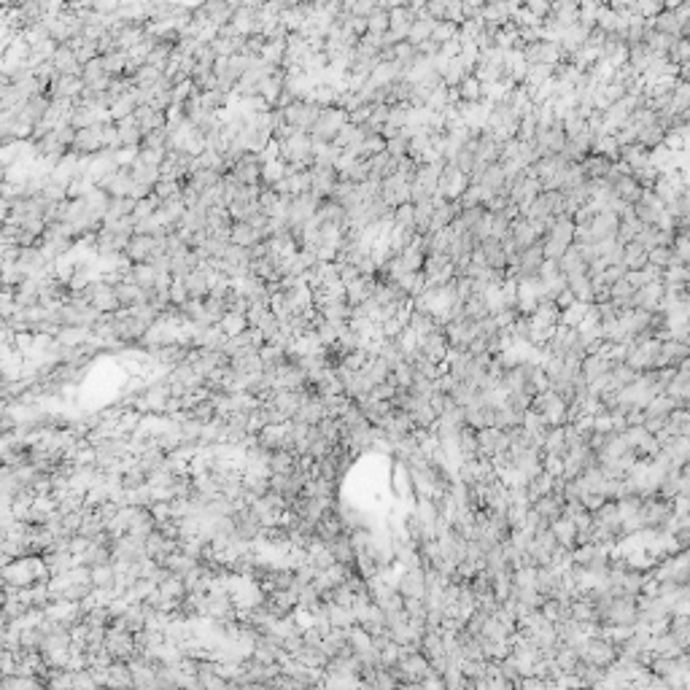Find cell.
Segmentation results:
<instances>
[{
	"instance_id": "21",
	"label": "cell",
	"mask_w": 690,
	"mask_h": 690,
	"mask_svg": "<svg viewBox=\"0 0 690 690\" xmlns=\"http://www.w3.org/2000/svg\"><path fill=\"white\" fill-rule=\"evenodd\" d=\"M394 173H397V157H391L388 151H378L369 157V178L372 181H383Z\"/></svg>"
},
{
	"instance_id": "59",
	"label": "cell",
	"mask_w": 690,
	"mask_h": 690,
	"mask_svg": "<svg viewBox=\"0 0 690 690\" xmlns=\"http://www.w3.org/2000/svg\"><path fill=\"white\" fill-rule=\"evenodd\" d=\"M674 54H677V57H690V41L674 43Z\"/></svg>"
},
{
	"instance_id": "56",
	"label": "cell",
	"mask_w": 690,
	"mask_h": 690,
	"mask_svg": "<svg viewBox=\"0 0 690 690\" xmlns=\"http://www.w3.org/2000/svg\"><path fill=\"white\" fill-rule=\"evenodd\" d=\"M151 515L157 518V523L173 518V502H154V505H151Z\"/></svg>"
},
{
	"instance_id": "40",
	"label": "cell",
	"mask_w": 690,
	"mask_h": 690,
	"mask_svg": "<svg viewBox=\"0 0 690 690\" xmlns=\"http://www.w3.org/2000/svg\"><path fill=\"white\" fill-rule=\"evenodd\" d=\"M135 205L138 200L135 197H130V194H124V197H111V203H108V210H105V219H119V216H130L132 210H135ZM102 219V222H105Z\"/></svg>"
},
{
	"instance_id": "37",
	"label": "cell",
	"mask_w": 690,
	"mask_h": 690,
	"mask_svg": "<svg viewBox=\"0 0 690 690\" xmlns=\"http://www.w3.org/2000/svg\"><path fill=\"white\" fill-rule=\"evenodd\" d=\"M259 437V443L264 447H270V450H275V447H284L286 443V424H267V427L256 434Z\"/></svg>"
},
{
	"instance_id": "24",
	"label": "cell",
	"mask_w": 690,
	"mask_h": 690,
	"mask_svg": "<svg viewBox=\"0 0 690 690\" xmlns=\"http://www.w3.org/2000/svg\"><path fill=\"white\" fill-rule=\"evenodd\" d=\"M116 297H119L122 307H135V305L141 302H148V291L141 289L138 284H130V281H119L116 284Z\"/></svg>"
},
{
	"instance_id": "31",
	"label": "cell",
	"mask_w": 690,
	"mask_h": 690,
	"mask_svg": "<svg viewBox=\"0 0 690 690\" xmlns=\"http://www.w3.org/2000/svg\"><path fill=\"white\" fill-rule=\"evenodd\" d=\"M108 688H135V677L127 661H114L111 664V680Z\"/></svg>"
},
{
	"instance_id": "55",
	"label": "cell",
	"mask_w": 690,
	"mask_h": 690,
	"mask_svg": "<svg viewBox=\"0 0 690 690\" xmlns=\"http://www.w3.org/2000/svg\"><path fill=\"white\" fill-rule=\"evenodd\" d=\"M526 3V8L531 11V14H537L539 20L542 17H548L550 11H553V0H523Z\"/></svg>"
},
{
	"instance_id": "41",
	"label": "cell",
	"mask_w": 690,
	"mask_h": 690,
	"mask_svg": "<svg viewBox=\"0 0 690 690\" xmlns=\"http://www.w3.org/2000/svg\"><path fill=\"white\" fill-rule=\"evenodd\" d=\"M92 583H95V588H114L116 585L114 561L111 564H100V567H92Z\"/></svg>"
},
{
	"instance_id": "46",
	"label": "cell",
	"mask_w": 690,
	"mask_h": 690,
	"mask_svg": "<svg viewBox=\"0 0 690 690\" xmlns=\"http://www.w3.org/2000/svg\"><path fill=\"white\" fill-rule=\"evenodd\" d=\"M122 483H124V488H130V491H135V488H143V486H148V475L143 472L141 467H138V461L132 464V467L127 469L122 475Z\"/></svg>"
},
{
	"instance_id": "1",
	"label": "cell",
	"mask_w": 690,
	"mask_h": 690,
	"mask_svg": "<svg viewBox=\"0 0 690 690\" xmlns=\"http://www.w3.org/2000/svg\"><path fill=\"white\" fill-rule=\"evenodd\" d=\"M345 124H348V111L340 105H326L310 127V138L316 143H335V138L340 135Z\"/></svg>"
},
{
	"instance_id": "34",
	"label": "cell",
	"mask_w": 690,
	"mask_h": 690,
	"mask_svg": "<svg viewBox=\"0 0 690 690\" xmlns=\"http://www.w3.org/2000/svg\"><path fill=\"white\" fill-rule=\"evenodd\" d=\"M297 469V453L289 447H275L270 456V472H294Z\"/></svg>"
},
{
	"instance_id": "5",
	"label": "cell",
	"mask_w": 690,
	"mask_h": 690,
	"mask_svg": "<svg viewBox=\"0 0 690 690\" xmlns=\"http://www.w3.org/2000/svg\"><path fill=\"white\" fill-rule=\"evenodd\" d=\"M102 148H105V143H102V122L79 130L76 132V141L70 146V151L79 154V157H92V154H98Z\"/></svg>"
},
{
	"instance_id": "39",
	"label": "cell",
	"mask_w": 690,
	"mask_h": 690,
	"mask_svg": "<svg viewBox=\"0 0 690 690\" xmlns=\"http://www.w3.org/2000/svg\"><path fill=\"white\" fill-rule=\"evenodd\" d=\"M135 108H138L135 95H132V92H127V95H122V98H116V100L111 102L108 114H111V119H114V122H119V119H124V116H132V114H135Z\"/></svg>"
},
{
	"instance_id": "20",
	"label": "cell",
	"mask_w": 690,
	"mask_h": 690,
	"mask_svg": "<svg viewBox=\"0 0 690 690\" xmlns=\"http://www.w3.org/2000/svg\"><path fill=\"white\" fill-rule=\"evenodd\" d=\"M329 550H332V555H335V561H340L345 567H356V548H353V542H351V531H343V534H337L332 542H329Z\"/></svg>"
},
{
	"instance_id": "52",
	"label": "cell",
	"mask_w": 690,
	"mask_h": 690,
	"mask_svg": "<svg viewBox=\"0 0 690 690\" xmlns=\"http://www.w3.org/2000/svg\"><path fill=\"white\" fill-rule=\"evenodd\" d=\"M634 6H636V14L647 20V17H655L664 8V0H636Z\"/></svg>"
},
{
	"instance_id": "22",
	"label": "cell",
	"mask_w": 690,
	"mask_h": 690,
	"mask_svg": "<svg viewBox=\"0 0 690 690\" xmlns=\"http://www.w3.org/2000/svg\"><path fill=\"white\" fill-rule=\"evenodd\" d=\"M46 688L41 677L36 674H3L0 680V690H41Z\"/></svg>"
},
{
	"instance_id": "8",
	"label": "cell",
	"mask_w": 690,
	"mask_h": 690,
	"mask_svg": "<svg viewBox=\"0 0 690 690\" xmlns=\"http://www.w3.org/2000/svg\"><path fill=\"white\" fill-rule=\"evenodd\" d=\"M264 607L270 609L275 618H286L291 615L294 609L300 607V599H297V590H273L264 596Z\"/></svg>"
},
{
	"instance_id": "33",
	"label": "cell",
	"mask_w": 690,
	"mask_h": 690,
	"mask_svg": "<svg viewBox=\"0 0 690 690\" xmlns=\"http://www.w3.org/2000/svg\"><path fill=\"white\" fill-rule=\"evenodd\" d=\"M388 27H391V8H386L383 3H378L375 11L367 17V33L383 36V33H388Z\"/></svg>"
},
{
	"instance_id": "51",
	"label": "cell",
	"mask_w": 690,
	"mask_h": 690,
	"mask_svg": "<svg viewBox=\"0 0 690 690\" xmlns=\"http://www.w3.org/2000/svg\"><path fill=\"white\" fill-rule=\"evenodd\" d=\"M189 297H192V294H189V289H186V284H183V278H173V284H170V302L181 307Z\"/></svg>"
},
{
	"instance_id": "7",
	"label": "cell",
	"mask_w": 690,
	"mask_h": 690,
	"mask_svg": "<svg viewBox=\"0 0 690 690\" xmlns=\"http://www.w3.org/2000/svg\"><path fill=\"white\" fill-rule=\"evenodd\" d=\"M410 186L413 183L407 181L402 173H394V176H388L383 178V200H386L391 208H397V205L402 203H410Z\"/></svg>"
},
{
	"instance_id": "57",
	"label": "cell",
	"mask_w": 690,
	"mask_h": 690,
	"mask_svg": "<svg viewBox=\"0 0 690 690\" xmlns=\"http://www.w3.org/2000/svg\"><path fill=\"white\" fill-rule=\"evenodd\" d=\"M89 545H92V539L84 537V534H73V537H70V553H73V555H84V553L89 550Z\"/></svg>"
},
{
	"instance_id": "53",
	"label": "cell",
	"mask_w": 690,
	"mask_h": 690,
	"mask_svg": "<svg viewBox=\"0 0 690 690\" xmlns=\"http://www.w3.org/2000/svg\"><path fill=\"white\" fill-rule=\"evenodd\" d=\"M583 170H585L588 176H607L609 164H607V160H604V157L599 154V157H590V160H585Z\"/></svg>"
},
{
	"instance_id": "44",
	"label": "cell",
	"mask_w": 690,
	"mask_h": 690,
	"mask_svg": "<svg viewBox=\"0 0 690 690\" xmlns=\"http://www.w3.org/2000/svg\"><path fill=\"white\" fill-rule=\"evenodd\" d=\"M205 313H208L210 324H219L224 316H227V302H224V297H219V294H208V297H205Z\"/></svg>"
},
{
	"instance_id": "29",
	"label": "cell",
	"mask_w": 690,
	"mask_h": 690,
	"mask_svg": "<svg viewBox=\"0 0 690 690\" xmlns=\"http://www.w3.org/2000/svg\"><path fill=\"white\" fill-rule=\"evenodd\" d=\"M130 273H132V284H138L146 291H151L157 286V278H160V273L154 270V264L148 262H135L130 267Z\"/></svg>"
},
{
	"instance_id": "17",
	"label": "cell",
	"mask_w": 690,
	"mask_h": 690,
	"mask_svg": "<svg viewBox=\"0 0 690 690\" xmlns=\"http://www.w3.org/2000/svg\"><path fill=\"white\" fill-rule=\"evenodd\" d=\"M176 550H178V539L164 537L160 528H157L154 534H148V539H146V553H148L151 558H157L160 564H164V558L173 555Z\"/></svg>"
},
{
	"instance_id": "60",
	"label": "cell",
	"mask_w": 690,
	"mask_h": 690,
	"mask_svg": "<svg viewBox=\"0 0 690 690\" xmlns=\"http://www.w3.org/2000/svg\"><path fill=\"white\" fill-rule=\"evenodd\" d=\"M636 0H612V8H618V11H623V8H629V6H634Z\"/></svg>"
},
{
	"instance_id": "12",
	"label": "cell",
	"mask_w": 690,
	"mask_h": 690,
	"mask_svg": "<svg viewBox=\"0 0 690 690\" xmlns=\"http://www.w3.org/2000/svg\"><path fill=\"white\" fill-rule=\"evenodd\" d=\"M197 14H200L208 24L222 27V24H227V22H232L235 8H232V3H229V0H205L203 8H200Z\"/></svg>"
},
{
	"instance_id": "9",
	"label": "cell",
	"mask_w": 690,
	"mask_h": 690,
	"mask_svg": "<svg viewBox=\"0 0 690 690\" xmlns=\"http://www.w3.org/2000/svg\"><path fill=\"white\" fill-rule=\"evenodd\" d=\"M467 189V173L456 164L445 167V173H440V183H437V192L445 194V197H461Z\"/></svg>"
},
{
	"instance_id": "10",
	"label": "cell",
	"mask_w": 690,
	"mask_h": 690,
	"mask_svg": "<svg viewBox=\"0 0 690 690\" xmlns=\"http://www.w3.org/2000/svg\"><path fill=\"white\" fill-rule=\"evenodd\" d=\"M208 618H213V620H235L238 618L235 604H232L227 590H208Z\"/></svg>"
},
{
	"instance_id": "2",
	"label": "cell",
	"mask_w": 690,
	"mask_h": 690,
	"mask_svg": "<svg viewBox=\"0 0 690 690\" xmlns=\"http://www.w3.org/2000/svg\"><path fill=\"white\" fill-rule=\"evenodd\" d=\"M319 114H321V105L316 100H294L284 108L286 124H291L297 130H305V132H310V127L319 119Z\"/></svg>"
},
{
	"instance_id": "4",
	"label": "cell",
	"mask_w": 690,
	"mask_h": 690,
	"mask_svg": "<svg viewBox=\"0 0 690 690\" xmlns=\"http://www.w3.org/2000/svg\"><path fill=\"white\" fill-rule=\"evenodd\" d=\"M310 176H313V194H319L321 200L332 197L337 183H340V170L335 164H324L316 162L310 167Z\"/></svg>"
},
{
	"instance_id": "42",
	"label": "cell",
	"mask_w": 690,
	"mask_h": 690,
	"mask_svg": "<svg viewBox=\"0 0 690 690\" xmlns=\"http://www.w3.org/2000/svg\"><path fill=\"white\" fill-rule=\"evenodd\" d=\"M227 100H229V92H224L219 86L200 92V102H203V108H208V111H222L224 105H227Z\"/></svg>"
},
{
	"instance_id": "6",
	"label": "cell",
	"mask_w": 690,
	"mask_h": 690,
	"mask_svg": "<svg viewBox=\"0 0 690 690\" xmlns=\"http://www.w3.org/2000/svg\"><path fill=\"white\" fill-rule=\"evenodd\" d=\"M86 89L82 76H57L54 84L49 86V98L52 100H79Z\"/></svg>"
},
{
	"instance_id": "25",
	"label": "cell",
	"mask_w": 690,
	"mask_h": 690,
	"mask_svg": "<svg viewBox=\"0 0 690 690\" xmlns=\"http://www.w3.org/2000/svg\"><path fill=\"white\" fill-rule=\"evenodd\" d=\"M130 173H132V181L135 183H146V186H157V181L162 178V170L157 167V164H148V162H143L141 157L135 160V162L130 164Z\"/></svg>"
},
{
	"instance_id": "18",
	"label": "cell",
	"mask_w": 690,
	"mask_h": 690,
	"mask_svg": "<svg viewBox=\"0 0 690 690\" xmlns=\"http://www.w3.org/2000/svg\"><path fill=\"white\" fill-rule=\"evenodd\" d=\"M154 251H157V238L154 235H132L127 248H124L127 259H132V262H148Z\"/></svg>"
},
{
	"instance_id": "43",
	"label": "cell",
	"mask_w": 690,
	"mask_h": 690,
	"mask_svg": "<svg viewBox=\"0 0 690 690\" xmlns=\"http://www.w3.org/2000/svg\"><path fill=\"white\" fill-rule=\"evenodd\" d=\"M160 590L170 599H186V583H183L181 574H167L160 583Z\"/></svg>"
},
{
	"instance_id": "23",
	"label": "cell",
	"mask_w": 690,
	"mask_h": 690,
	"mask_svg": "<svg viewBox=\"0 0 690 690\" xmlns=\"http://www.w3.org/2000/svg\"><path fill=\"white\" fill-rule=\"evenodd\" d=\"M375 289H378V284H375V278H372V275H359L356 281H351V284H348V302L351 305L367 302V300L375 294Z\"/></svg>"
},
{
	"instance_id": "36",
	"label": "cell",
	"mask_w": 690,
	"mask_h": 690,
	"mask_svg": "<svg viewBox=\"0 0 690 690\" xmlns=\"http://www.w3.org/2000/svg\"><path fill=\"white\" fill-rule=\"evenodd\" d=\"M178 227H186V229H192V232H205V229H208V208H203V205L186 208V213H183V219Z\"/></svg>"
},
{
	"instance_id": "38",
	"label": "cell",
	"mask_w": 690,
	"mask_h": 690,
	"mask_svg": "<svg viewBox=\"0 0 690 690\" xmlns=\"http://www.w3.org/2000/svg\"><path fill=\"white\" fill-rule=\"evenodd\" d=\"M262 60L275 65V68L286 65V38H267L262 49Z\"/></svg>"
},
{
	"instance_id": "47",
	"label": "cell",
	"mask_w": 690,
	"mask_h": 690,
	"mask_svg": "<svg viewBox=\"0 0 690 690\" xmlns=\"http://www.w3.org/2000/svg\"><path fill=\"white\" fill-rule=\"evenodd\" d=\"M394 222L397 227H407V229H415V205L402 203L394 208Z\"/></svg>"
},
{
	"instance_id": "30",
	"label": "cell",
	"mask_w": 690,
	"mask_h": 690,
	"mask_svg": "<svg viewBox=\"0 0 690 690\" xmlns=\"http://www.w3.org/2000/svg\"><path fill=\"white\" fill-rule=\"evenodd\" d=\"M164 567H170L173 574H189L192 569L200 567V558H194V555H189V553H183V550H176L173 555H167L164 558Z\"/></svg>"
},
{
	"instance_id": "15",
	"label": "cell",
	"mask_w": 690,
	"mask_h": 690,
	"mask_svg": "<svg viewBox=\"0 0 690 690\" xmlns=\"http://www.w3.org/2000/svg\"><path fill=\"white\" fill-rule=\"evenodd\" d=\"M326 415H329V410H326V402L319 397V394L307 397L302 405H300V410L294 413L297 421H305V424H310V427H319Z\"/></svg>"
},
{
	"instance_id": "13",
	"label": "cell",
	"mask_w": 690,
	"mask_h": 690,
	"mask_svg": "<svg viewBox=\"0 0 690 690\" xmlns=\"http://www.w3.org/2000/svg\"><path fill=\"white\" fill-rule=\"evenodd\" d=\"M321 647L329 658H343V655H353V647H351V639H348V629H332L324 634V642Z\"/></svg>"
},
{
	"instance_id": "14",
	"label": "cell",
	"mask_w": 690,
	"mask_h": 690,
	"mask_svg": "<svg viewBox=\"0 0 690 690\" xmlns=\"http://www.w3.org/2000/svg\"><path fill=\"white\" fill-rule=\"evenodd\" d=\"M52 62H54V68L60 70L62 76H82L84 65L70 43H60L57 52H54V57H52Z\"/></svg>"
},
{
	"instance_id": "48",
	"label": "cell",
	"mask_w": 690,
	"mask_h": 690,
	"mask_svg": "<svg viewBox=\"0 0 690 690\" xmlns=\"http://www.w3.org/2000/svg\"><path fill=\"white\" fill-rule=\"evenodd\" d=\"M154 192L162 197V200H170V197H181L183 192V181H176V178H160Z\"/></svg>"
},
{
	"instance_id": "45",
	"label": "cell",
	"mask_w": 690,
	"mask_h": 690,
	"mask_svg": "<svg viewBox=\"0 0 690 690\" xmlns=\"http://www.w3.org/2000/svg\"><path fill=\"white\" fill-rule=\"evenodd\" d=\"M219 324L227 332V337H232V335H240L243 329H248V316H243V313H227Z\"/></svg>"
},
{
	"instance_id": "27",
	"label": "cell",
	"mask_w": 690,
	"mask_h": 690,
	"mask_svg": "<svg viewBox=\"0 0 690 690\" xmlns=\"http://www.w3.org/2000/svg\"><path fill=\"white\" fill-rule=\"evenodd\" d=\"M262 232L254 227L251 222H235L232 224V243L238 245H245V248H251V245L262 243Z\"/></svg>"
},
{
	"instance_id": "11",
	"label": "cell",
	"mask_w": 690,
	"mask_h": 690,
	"mask_svg": "<svg viewBox=\"0 0 690 690\" xmlns=\"http://www.w3.org/2000/svg\"><path fill=\"white\" fill-rule=\"evenodd\" d=\"M82 79L84 84L89 86V89H108V84H111V73H108V68H105V60L100 57H95V60H89L86 65L82 68Z\"/></svg>"
},
{
	"instance_id": "16",
	"label": "cell",
	"mask_w": 690,
	"mask_h": 690,
	"mask_svg": "<svg viewBox=\"0 0 690 690\" xmlns=\"http://www.w3.org/2000/svg\"><path fill=\"white\" fill-rule=\"evenodd\" d=\"M135 119L141 124L143 135L151 132V130H162V127H167V122H170V119H167V111L160 108V105H138V108H135Z\"/></svg>"
},
{
	"instance_id": "49",
	"label": "cell",
	"mask_w": 690,
	"mask_h": 690,
	"mask_svg": "<svg viewBox=\"0 0 690 690\" xmlns=\"http://www.w3.org/2000/svg\"><path fill=\"white\" fill-rule=\"evenodd\" d=\"M73 688L76 690H92V688H98V680H95V674H92V669L86 666V669H79V671H73Z\"/></svg>"
},
{
	"instance_id": "26",
	"label": "cell",
	"mask_w": 690,
	"mask_h": 690,
	"mask_svg": "<svg viewBox=\"0 0 690 690\" xmlns=\"http://www.w3.org/2000/svg\"><path fill=\"white\" fill-rule=\"evenodd\" d=\"M326 615H329V623L335 629H353L356 626V612H353V607H343V604L326 601Z\"/></svg>"
},
{
	"instance_id": "19",
	"label": "cell",
	"mask_w": 690,
	"mask_h": 690,
	"mask_svg": "<svg viewBox=\"0 0 690 690\" xmlns=\"http://www.w3.org/2000/svg\"><path fill=\"white\" fill-rule=\"evenodd\" d=\"M222 181H224V173L213 170V167H197V170H192L189 178H186V183H189L192 189H197L200 194L216 189V186H222Z\"/></svg>"
},
{
	"instance_id": "28",
	"label": "cell",
	"mask_w": 690,
	"mask_h": 690,
	"mask_svg": "<svg viewBox=\"0 0 690 690\" xmlns=\"http://www.w3.org/2000/svg\"><path fill=\"white\" fill-rule=\"evenodd\" d=\"M424 590H427V585H424V574L413 567L405 577H402V583H399V593H402L405 599H421V596H424Z\"/></svg>"
},
{
	"instance_id": "54",
	"label": "cell",
	"mask_w": 690,
	"mask_h": 690,
	"mask_svg": "<svg viewBox=\"0 0 690 690\" xmlns=\"http://www.w3.org/2000/svg\"><path fill=\"white\" fill-rule=\"evenodd\" d=\"M92 8L102 17H114L122 8V0H92Z\"/></svg>"
},
{
	"instance_id": "58",
	"label": "cell",
	"mask_w": 690,
	"mask_h": 690,
	"mask_svg": "<svg viewBox=\"0 0 690 690\" xmlns=\"http://www.w3.org/2000/svg\"><path fill=\"white\" fill-rule=\"evenodd\" d=\"M615 148H618V143L612 138H599L596 141V151H601V157H615Z\"/></svg>"
},
{
	"instance_id": "32",
	"label": "cell",
	"mask_w": 690,
	"mask_h": 690,
	"mask_svg": "<svg viewBox=\"0 0 690 690\" xmlns=\"http://www.w3.org/2000/svg\"><path fill=\"white\" fill-rule=\"evenodd\" d=\"M183 284H186V289H189V294H192V297H200V300H205V297L210 294V281H208V275H205L203 267L192 270V273L183 278Z\"/></svg>"
},
{
	"instance_id": "3",
	"label": "cell",
	"mask_w": 690,
	"mask_h": 690,
	"mask_svg": "<svg viewBox=\"0 0 690 690\" xmlns=\"http://www.w3.org/2000/svg\"><path fill=\"white\" fill-rule=\"evenodd\" d=\"M262 170H264L262 157H259L256 151H245L243 157H240L238 162L232 164L229 176H232V178H235L238 183H248V186H256V183H262Z\"/></svg>"
},
{
	"instance_id": "50",
	"label": "cell",
	"mask_w": 690,
	"mask_h": 690,
	"mask_svg": "<svg viewBox=\"0 0 690 690\" xmlns=\"http://www.w3.org/2000/svg\"><path fill=\"white\" fill-rule=\"evenodd\" d=\"M480 92H483V84H480V79H469V76L461 82V89H459V95H461L464 100H469V102L477 100V98H480Z\"/></svg>"
},
{
	"instance_id": "35",
	"label": "cell",
	"mask_w": 690,
	"mask_h": 690,
	"mask_svg": "<svg viewBox=\"0 0 690 690\" xmlns=\"http://www.w3.org/2000/svg\"><path fill=\"white\" fill-rule=\"evenodd\" d=\"M297 599H300V607L297 609H302V612H316V609L321 607L324 604V596H321V590L316 588L313 583H307V585H302V588L297 590Z\"/></svg>"
}]
</instances>
